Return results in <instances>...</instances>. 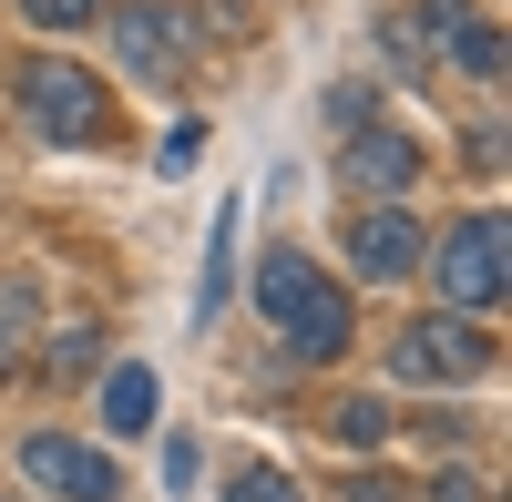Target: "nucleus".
<instances>
[{
	"label": "nucleus",
	"instance_id": "nucleus-7",
	"mask_svg": "<svg viewBox=\"0 0 512 502\" xmlns=\"http://www.w3.org/2000/svg\"><path fill=\"white\" fill-rule=\"evenodd\" d=\"M338 175H349V195H369V205H400L420 185V144L390 134V123H359L349 154H338Z\"/></svg>",
	"mask_w": 512,
	"mask_h": 502
},
{
	"label": "nucleus",
	"instance_id": "nucleus-18",
	"mask_svg": "<svg viewBox=\"0 0 512 502\" xmlns=\"http://www.w3.org/2000/svg\"><path fill=\"white\" fill-rule=\"evenodd\" d=\"M164 492H195V441H164Z\"/></svg>",
	"mask_w": 512,
	"mask_h": 502
},
{
	"label": "nucleus",
	"instance_id": "nucleus-15",
	"mask_svg": "<svg viewBox=\"0 0 512 502\" xmlns=\"http://www.w3.org/2000/svg\"><path fill=\"white\" fill-rule=\"evenodd\" d=\"M21 11H31L41 31H82V21H103V0H21Z\"/></svg>",
	"mask_w": 512,
	"mask_h": 502
},
{
	"label": "nucleus",
	"instance_id": "nucleus-6",
	"mask_svg": "<svg viewBox=\"0 0 512 502\" xmlns=\"http://www.w3.org/2000/svg\"><path fill=\"white\" fill-rule=\"evenodd\" d=\"M113 52L144 82H185L195 72V11H113Z\"/></svg>",
	"mask_w": 512,
	"mask_h": 502
},
{
	"label": "nucleus",
	"instance_id": "nucleus-1",
	"mask_svg": "<svg viewBox=\"0 0 512 502\" xmlns=\"http://www.w3.org/2000/svg\"><path fill=\"white\" fill-rule=\"evenodd\" d=\"M256 308L277 318V339L297 359H338V349H349V287H328L308 257H287V246L256 257Z\"/></svg>",
	"mask_w": 512,
	"mask_h": 502
},
{
	"label": "nucleus",
	"instance_id": "nucleus-14",
	"mask_svg": "<svg viewBox=\"0 0 512 502\" xmlns=\"http://www.w3.org/2000/svg\"><path fill=\"white\" fill-rule=\"evenodd\" d=\"M226 502H308V492H297L287 472H267V462H256V472H236V482H226Z\"/></svg>",
	"mask_w": 512,
	"mask_h": 502
},
{
	"label": "nucleus",
	"instance_id": "nucleus-4",
	"mask_svg": "<svg viewBox=\"0 0 512 502\" xmlns=\"http://www.w3.org/2000/svg\"><path fill=\"white\" fill-rule=\"evenodd\" d=\"M390 369L420 380V390H451V380H482V369H492V339H482L472 318H420V328H400Z\"/></svg>",
	"mask_w": 512,
	"mask_h": 502
},
{
	"label": "nucleus",
	"instance_id": "nucleus-3",
	"mask_svg": "<svg viewBox=\"0 0 512 502\" xmlns=\"http://www.w3.org/2000/svg\"><path fill=\"white\" fill-rule=\"evenodd\" d=\"M21 482L52 492V502H123L113 451H82L72 431H31V441H21Z\"/></svg>",
	"mask_w": 512,
	"mask_h": 502
},
{
	"label": "nucleus",
	"instance_id": "nucleus-16",
	"mask_svg": "<svg viewBox=\"0 0 512 502\" xmlns=\"http://www.w3.org/2000/svg\"><path fill=\"white\" fill-rule=\"evenodd\" d=\"M328 113L359 134V123H379V93H369V82H338V93H328Z\"/></svg>",
	"mask_w": 512,
	"mask_h": 502
},
{
	"label": "nucleus",
	"instance_id": "nucleus-11",
	"mask_svg": "<svg viewBox=\"0 0 512 502\" xmlns=\"http://www.w3.org/2000/svg\"><path fill=\"white\" fill-rule=\"evenodd\" d=\"M226 267H236V205H216V257H205V277H195V328L226 308Z\"/></svg>",
	"mask_w": 512,
	"mask_h": 502
},
{
	"label": "nucleus",
	"instance_id": "nucleus-5",
	"mask_svg": "<svg viewBox=\"0 0 512 502\" xmlns=\"http://www.w3.org/2000/svg\"><path fill=\"white\" fill-rule=\"evenodd\" d=\"M441 298L451 308H502V216L492 205L441 236Z\"/></svg>",
	"mask_w": 512,
	"mask_h": 502
},
{
	"label": "nucleus",
	"instance_id": "nucleus-9",
	"mask_svg": "<svg viewBox=\"0 0 512 502\" xmlns=\"http://www.w3.org/2000/svg\"><path fill=\"white\" fill-rule=\"evenodd\" d=\"M154 400H164V390H154V369H144V359H123L113 380H103V421H113V441H144V431H154Z\"/></svg>",
	"mask_w": 512,
	"mask_h": 502
},
{
	"label": "nucleus",
	"instance_id": "nucleus-13",
	"mask_svg": "<svg viewBox=\"0 0 512 502\" xmlns=\"http://www.w3.org/2000/svg\"><path fill=\"white\" fill-rule=\"evenodd\" d=\"M338 441H349V451H379V441H390V410H379V400H338V421H328Z\"/></svg>",
	"mask_w": 512,
	"mask_h": 502
},
{
	"label": "nucleus",
	"instance_id": "nucleus-10",
	"mask_svg": "<svg viewBox=\"0 0 512 502\" xmlns=\"http://www.w3.org/2000/svg\"><path fill=\"white\" fill-rule=\"evenodd\" d=\"M441 52H451L461 72H472V82H502V31H492V21H472V11H461V21L441 31Z\"/></svg>",
	"mask_w": 512,
	"mask_h": 502
},
{
	"label": "nucleus",
	"instance_id": "nucleus-19",
	"mask_svg": "<svg viewBox=\"0 0 512 502\" xmlns=\"http://www.w3.org/2000/svg\"><path fill=\"white\" fill-rule=\"evenodd\" d=\"M431 502H482V482H472V472H451V482H431Z\"/></svg>",
	"mask_w": 512,
	"mask_h": 502
},
{
	"label": "nucleus",
	"instance_id": "nucleus-8",
	"mask_svg": "<svg viewBox=\"0 0 512 502\" xmlns=\"http://www.w3.org/2000/svg\"><path fill=\"white\" fill-rule=\"evenodd\" d=\"M349 257H359L369 287H390V277H410L420 257H431V236H420L400 205H369V216H349Z\"/></svg>",
	"mask_w": 512,
	"mask_h": 502
},
{
	"label": "nucleus",
	"instance_id": "nucleus-17",
	"mask_svg": "<svg viewBox=\"0 0 512 502\" xmlns=\"http://www.w3.org/2000/svg\"><path fill=\"white\" fill-rule=\"evenodd\" d=\"M195 154H205V123H175V134H164V154H154V164H164V175H185Z\"/></svg>",
	"mask_w": 512,
	"mask_h": 502
},
{
	"label": "nucleus",
	"instance_id": "nucleus-2",
	"mask_svg": "<svg viewBox=\"0 0 512 502\" xmlns=\"http://www.w3.org/2000/svg\"><path fill=\"white\" fill-rule=\"evenodd\" d=\"M21 113H31L52 144H103V123H113L103 82L82 72V62H21Z\"/></svg>",
	"mask_w": 512,
	"mask_h": 502
},
{
	"label": "nucleus",
	"instance_id": "nucleus-12",
	"mask_svg": "<svg viewBox=\"0 0 512 502\" xmlns=\"http://www.w3.org/2000/svg\"><path fill=\"white\" fill-rule=\"evenodd\" d=\"M21 349H31V277H0V380L21 369Z\"/></svg>",
	"mask_w": 512,
	"mask_h": 502
}]
</instances>
